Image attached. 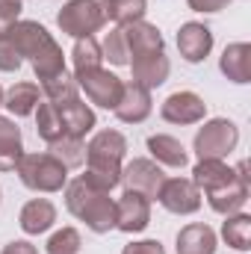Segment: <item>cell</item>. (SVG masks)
Here are the masks:
<instances>
[{"label": "cell", "instance_id": "1", "mask_svg": "<svg viewBox=\"0 0 251 254\" xmlns=\"http://www.w3.org/2000/svg\"><path fill=\"white\" fill-rule=\"evenodd\" d=\"M9 45L15 48V54L21 57V63L33 65V74L39 77V83L57 77L65 71V54L60 48V42L48 33L45 24L39 21H18L9 30Z\"/></svg>", "mask_w": 251, "mask_h": 254}, {"label": "cell", "instance_id": "2", "mask_svg": "<svg viewBox=\"0 0 251 254\" xmlns=\"http://www.w3.org/2000/svg\"><path fill=\"white\" fill-rule=\"evenodd\" d=\"M127 157V139L122 130H98L86 145V175H80L95 190L113 192L122 184V169Z\"/></svg>", "mask_w": 251, "mask_h": 254}, {"label": "cell", "instance_id": "3", "mask_svg": "<svg viewBox=\"0 0 251 254\" xmlns=\"http://www.w3.org/2000/svg\"><path fill=\"white\" fill-rule=\"evenodd\" d=\"M65 207L92 234H110V231H116V201L110 198V192L95 190L80 175L65 184Z\"/></svg>", "mask_w": 251, "mask_h": 254}, {"label": "cell", "instance_id": "4", "mask_svg": "<svg viewBox=\"0 0 251 254\" xmlns=\"http://www.w3.org/2000/svg\"><path fill=\"white\" fill-rule=\"evenodd\" d=\"M21 184L33 192H63L68 184V169L51 154V151H33L18 160L15 166Z\"/></svg>", "mask_w": 251, "mask_h": 254}, {"label": "cell", "instance_id": "5", "mask_svg": "<svg viewBox=\"0 0 251 254\" xmlns=\"http://www.w3.org/2000/svg\"><path fill=\"white\" fill-rule=\"evenodd\" d=\"M107 3L110 0H68L57 15V27L71 39L95 36L110 21L107 18Z\"/></svg>", "mask_w": 251, "mask_h": 254}, {"label": "cell", "instance_id": "6", "mask_svg": "<svg viewBox=\"0 0 251 254\" xmlns=\"http://www.w3.org/2000/svg\"><path fill=\"white\" fill-rule=\"evenodd\" d=\"M240 142V127L231 119H210L198 127L192 139V151L198 160H225Z\"/></svg>", "mask_w": 251, "mask_h": 254}, {"label": "cell", "instance_id": "7", "mask_svg": "<svg viewBox=\"0 0 251 254\" xmlns=\"http://www.w3.org/2000/svg\"><path fill=\"white\" fill-rule=\"evenodd\" d=\"M77 86L86 92V98L101 107V110H116L119 98H122V89H125V80L113 71H107L104 65L101 68H92V71H83L74 77Z\"/></svg>", "mask_w": 251, "mask_h": 254}, {"label": "cell", "instance_id": "8", "mask_svg": "<svg viewBox=\"0 0 251 254\" xmlns=\"http://www.w3.org/2000/svg\"><path fill=\"white\" fill-rule=\"evenodd\" d=\"M157 201L175 216H192L201 210V190L192 184V178H166Z\"/></svg>", "mask_w": 251, "mask_h": 254}, {"label": "cell", "instance_id": "9", "mask_svg": "<svg viewBox=\"0 0 251 254\" xmlns=\"http://www.w3.org/2000/svg\"><path fill=\"white\" fill-rule=\"evenodd\" d=\"M207 195V204L219 213V216H231V213H240L249 201V175H246V163H240L234 169V178L216 190L204 192Z\"/></svg>", "mask_w": 251, "mask_h": 254}, {"label": "cell", "instance_id": "10", "mask_svg": "<svg viewBox=\"0 0 251 254\" xmlns=\"http://www.w3.org/2000/svg\"><path fill=\"white\" fill-rule=\"evenodd\" d=\"M160 116H163V122H169V125H181V127L198 125V122L207 119V104H204L201 95H195V92H189V89H181V92H172V95L163 101Z\"/></svg>", "mask_w": 251, "mask_h": 254}, {"label": "cell", "instance_id": "11", "mask_svg": "<svg viewBox=\"0 0 251 254\" xmlns=\"http://www.w3.org/2000/svg\"><path fill=\"white\" fill-rule=\"evenodd\" d=\"M163 181H166L163 169H160L154 160H148V157H136V160H130L125 169H122V184H125V190L142 192L148 201H157V192L163 187Z\"/></svg>", "mask_w": 251, "mask_h": 254}, {"label": "cell", "instance_id": "12", "mask_svg": "<svg viewBox=\"0 0 251 254\" xmlns=\"http://www.w3.org/2000/svg\"><path fill=\"white\" fill-rule=\"evenodd\" d=\"M151 225V201L142 192L125 190L116 201V231L122 234H142Z\"/></svg>", "mask_w": 251, "mask_h": 254}, {"label": "cell", "instance_id": "13", "mask_svg": "<svg viewBox=\"0 0 251 254\" xmlns=\"http://www.w3.org/2000/svg\"><path fill=\"white\" fill-rule=\"evenodd\" d=\"M151 110H154L151 89H145V86L127 80L125 89H122V98H119V104H116L113 113H116V119L125 122V125H142V122L151 116Z\"/></svg>", "mask_w": 251, "mask_h": 254}, {"label": "cell", "instance_id": "14", "mask_svg": "<svg viewBox=\"0 0 251 254\" xmlns=\"http://www.w3.org/2000/svg\"><path fill=\"white\" fill-rule=\"evenodd\" d=\"M178 51L187 63L198 65L204 63L213 51V30L201 21H187L178 30Z\"/></svg>", "mask_w": 251, "mask_h": 254}, {"label": "cell", "instance_id": "15", "mask_svg": "<svg viewBox=\"0 0 251 254\" xmlns=\"http://www.w3.org/2000/svg\"><path fill=\"white\" fill-rule=\"evenodd\" d=\"M130 71H133V83L145 86V89H160L169 80L172 63L166 57V51H154V54H142L130 60Z\"/></svg>", "mask_w": 251, "mask_h": 254}, {"label": "cell", "instance_id": "16", "mask_svg": "<svg viewBox=\"0 0 251 254\" xmlns=\"http://www.w3.org/2000/svg\"><path fill=\"white\" fill-rule=\"evenodd\" d=\"M54 222H57V207H54V201H48V198H33V201H27V204L21 207V213H18V225H21V231H24L27 237H39V234L51 231Z\"/></svg>", "mask_w": 251, "mask_h": 254}, {"label": "cell", "instance_id": "17", "mask_svg": "<svg viewBox=\"0 0 251 254\" xmlns=\"http://www.w3.org/2000/svg\"><path fill=\"white\" fill-rule=\"evenodd\" d=\"M125 33V42H127V54L130 60L133 57H142V54H154V51H166V42H163V33L148 24V21H136L130 27H122Z\"/></svg>", "mask_w": 251, "mask_h": 254}, {"label": "cell", "instance_id": "18", "mask_svg": "<svg viewBox=\"0 0 251 254\" xmlns=\"http://www.w3.org/2000/svg\"><path fill=\"white\" fill-rule=\"evenodd\" d=\"M219 71L231 80V83H251V45L249 42H234L222 51Z\"/></svg>", "mask_w": 251, "mask_h": 254}, {"label": "cell", "instance_id": "19", "mask_svg": "<svg viewBox=\"0 0 251 254\" xmlns=\"http://www.w3.org/2000/svg\"><path fill=\"white\" fill-rule=\"evenodd\" d=\"M148 151L154 157L157 166H169V169H184L189 163L187 148L181 145V139L169 136V133H154L148 136Z\"/></svg>", "mask_w": 251, "mask_h": 254}, {"label": "cell", "instance_id": "20", "mask_svg": "<svg viewBox=\"0 0 251 254\" xmlns=\"http://www.w3.org/2000/svg\"><path fill=\"white\" fill-rule=\"evenodd\" d=\"M216 249H219V240L210 225L192 222L178 234V254H216Z\"/></svg>", "mask_w": 251, "mask_h": 254}, {"label": "cell", "instance_id": "21", "mask_svg": "<svg viewBox=\"0 0 251 254\" xmlns=\"http://www.w3.org/2000/svg\"><path fill=\"white\" fill-rule=\"evenodd\" d=\"M60 110V119H63V130L65 136H74V139H86L95 125H98V116L89 104L83 101H74V104H65V107H57Z\"/></svg>", "mask_w": 251, "mask_h": 254}, {"label": "cell", "instance_id": "22", "mask_svg": "<svg viewBox=\"0 0 251 254\" xmlns=\"http://www.w3.org/2000/svg\"><path fill=\"white\" fill-rule=\"evenodd\" d=\"M42 104V89L36 83H15L3 92V107L15 116V119H24V116H33L36 107Z\"/></svg>", "mask_w": 251, "mask_h": 254}, {"label": "cell", "instance_id": "23", "mask_svg": "<svg viewBox=\"0 0 251 254\" xmlns=\"http://www.w3.org/2000/svg\"><path fill=\"white\" fill-rule=\"evenodd\" d=\"M21 157H24L21 127L15 125L12 119L0 116V172H15Z\"/></svg>", "mask_w": 251, "mask_h": 254}, {"label": "cell", "instance_id": "24", "mask_svg": "<svg viewBox=\"0 0 251 254\" xmlns=\"http://www.w3.org/2000/svg\"><path fill=\"white\" fill-rule=\"evenodd\" d=\"M234 178V169L225 160H198L192 169V184L201 192H210Z\"/></svg>", "mask_w": 251, "mask_h": 254}, {"label": "cell", "instance_id": "25", "mask_svg": "<svg viewBox=\"0 0 251 254\" xmlns=\"http://www.w3.org/2000/svg\"><path fill=\"white\" fill-rule=\"evenodd\" d=\"M39 89H42V98H45L48 104H54V107H65V104L80 101V86H77V80H74L68 71L51 77V80H45Z\"/></svg>", "mask_w": 251, "mask_h": 254}, {"label": "cell", "instance_id": "26", "mask_svg": "<svg viewBox=\"0 0 251 254\" xmlns=\"http://www.w3.org/2000/svg\"><path fill=\"white\" fill-rule=\"evenodd\" d=\"M222 240L231 246V249H237V252H249L251 249V216L249 213H231V216H225V222H222Z\"/></svg>", "mask_w": 251, "mask_h": 254}, {"label": "cell", "instance_id": "27", "mask_svg": "<svg viewBox=\"0 0 251 254\" xmlns=\"http://www.w3.org/2000/svg\"><path fill=\"white\" fill-rule=\"evenodd\" d=\"M101 63H104V54H101V42H98L95 36H86V39H77V42H74V51H71L74 77L83 74V71L101 68Z\"/></svg>", "mask_w": 251, "mask_h": 254}, {"label": "cell", "instance_id": "28", "mask_svg": "<svg viewBox=\"0 0 251 254\" xmlns=\"http://www.w3.org/2000/svg\"><path fill=\"white\" fill-rule=\"evenodd\" d=\"M36 133H39V139L42 142H57V139H63L65 136V130H63V119H60V110L54 107V104H39L36 107Z\"/></svg>", "mask_w": 251, "mask_h": 254}, {"label": "cell", "instance_id": "29", "mask_svg": "<svg viewBox=\"0 0 251 254\" xmlns=\"http://www.w3.org/2000/svg\"><path fill=\"white\" fill-rule=\"evenodd\" d=\"M148 0H110L107 3V18L116 27H130L136 21H145Z\"/></svg>", "mask_w": 251, "mask_h": 254}, {"label": "cell", "instance_id": "30", "mask_svg": "<svg viewBox=\"0 0 251 254\" xmlns=\"http://www.w3.org/2000/svg\"><path fill=\"white\" fill-rule=\"evenodd\" d=\"M48 151L63 163L65 169H80L86 163V142L83 139H74V136H63V139L51 142Z\"/></svg>", "mask_w": 251, "mask_h": 254}, {"label": "cell", "instance_id": "31", "mask_svg": "<svg viewBox=\"0 0 251 254\" xmlns=\"http://www.w3.org/2000/svg\"><path fill=\"white\" fill-rule=\"evenodd\" d=\"M101 54H104V60H110L113 65H127L130 63V54H127V42H125L122 27H113V30L104 36V42H101Z\"/></svg>", "mask_w": 251, "mask_h": 254}, {"label": "cell", "instance_id": "32", "mask_svg": "<svg viewBox=\"0 0 251 254\" xmlns=\"http://www.w3.org/2000/svg\"><path fill=\"white\" fill-rule=\"evenodd\" d=\"M80 249H83V237L77 228H63V231L51 234V240L45 246L48 254H80Z\"/></svg>", "mask_w": 251, "mask_h": 254}, {"label": "cell", "instance_id": "33", "mask_svg": "<svg viewBox=\"0 0 251 254\" xmlns=\"http://www.w3.org/2000/svg\"><path fill=\"white\" fill-rule=\"evenodd\" d=\"M21 9H24L21 0H0V39H6L9 30L21 21Z\"/></svg>", "mask_w": 251, "mask_h": 254}, {"label": "cell", "instance_id": "34", "mask_svg": "<svg viewBox=\"0 0 251 254\" xmlns=\"http://www.w3.org/2000/svg\"><path fill=\"white\" fill-rule=\"evenodd\" d=\"M21 68V57L15 54V48L9 45V39H0V71L3 74H15Z\"/></svg>", "mask_w": 251, "mask_h": 254}, {"label": "cell", "instance_id": "35", "mask_svg": "<svg viewBox=\"0 0 251 254\" xmlns=\"http://www.w3.org/2000/svg\"><path fill=\"white\" fill-rule=\"evenodd\" d=\"M122 254H166L160 240H136V243H127Z\"/></svg>", "mask_w": 251, "mask_h": 254}, {"label": "cell", "instance_id": "36", "mask_svg": "<svg viewBox=\"0 0 251 254\" xmlns=\"http://www.w3.org/2000/svg\"><path fill=\"white\" fill-rule=\"evenodd\" d=\"M228 3H231V0H187V6L192 9V12H204V15H210V12H222Z\"/></svg>", "mask_w": 251, "mask_h": 254}, {"label": "cell", "instance_id": "37", "mask_svg": "<svg viewBox=\"0 0 251 254\" xmlns=\"http://www.w3.org/2000/svg\"><path fill=\"white\" fill-rule=\"evenodd\" d=\"M0 254H39V249H36L33 243H27V240H12V243L3 246Z\"/></svg>", "mask_w": 251, "mask_h": 254}, {"label": "cell", "instance_id": "38", "mask_svg": "<svg viewBox=\"0 0 251 254\" xmlns=\"http://www.w3.org/2000/svg\"><path fill=\"white\" fill-rule=\"evenodd\" d=\"M0 107H3V86H0Z\"/></svg>", "mask_w": 251, "mask_h": 254}, {"label": "cell", "instance_id": "39", "mask_svg": "<svg viewBox=\"0 0 251 254\" xmlns=\"http://www.w3.org/2000/svg\"><path fill=\"white\" fill-rule=\"evenodd\" d=\"M0 201H3V190H0Z\"/></svg>", "mask_w": 251, "mask_h": 254}]
</instances>
